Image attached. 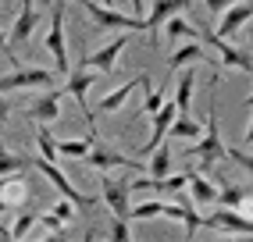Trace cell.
Segmentation results:
<instances>
[{
	"instance_id": "1",
	"label": "cell",
	"mask_w": 253,
	"mask_h": 242,
	"mask_svg": "<svg viewBox=\"0 0 253 242\" xmlns=\"http://www.w3.org/2000/svg\"><path fill=\"white\" fill-rule=\"evenodd\" d=\"M185 157L189 161H200V164H217V161H228V146L221 139V128H217V75L211 82V111H207V125H204V135L185 146Z\"/></svg>"
},
{
	"instance_id": "2",
	"label": "cell",
	"mask_w": 253,
	"mask_h": 242,
	"mask_svg": "<svg viewBox=\"0 0 253 242\" xmlns=\"http://www.w3.org/2000/svg\"><path fill=\"white\" fill-rule=\"evenodd\" d=\"M72 4H79L82 11L89 14V18L100 25V29H125V32H146V18H139V14H122L114 11L107 4H93V0H72Z\"/></svg>"
},
{
	"instance_id": "3",
	"label": "cell",
	"mask_w": 253,
	"mask_h": 242,
	"mask_svg": "<svg viewBox=\"0 0 253 242\" xmlns=\"http://www.w3.org/2000/svg\"><path fill=\"white\" fill-rule=\"evenodd\" d=\"M64 7H68V0H57L54 11H50V32H46V54L54 57V68L57 75H68L72 64H68V40H64Z\"/></svg>"
},
{
	"instance_id": "4",
	"label": "cell",
	"mask_w": 253,
	"mask_h": 242,
	"mask_svg": "<svg viewBox=\"0 0 253 242\" xmlns=\"http://www.w3.org/2000/svg\"><path fill=\"white\" fill-rule=\"evenodd\" d=\"M36 22H40V11H36V0H22L18 14H14L11 22V32H7V61L18 68V61H14V50L25 46L32 40V32H36Z\"/></svg>"
},
{
	"instance_id": "5",
	"label": "cell",
	"mask_w": 253,
	"mask_h": 242,
	"mask_svg": "<svg viewBox=\"0 0 253 242\" xmlns=\"http://www.w3.org/2000/svg\"><path fill=\"white\" fill-rule=\"evenodd\" d=\"M54 85V72L46 68H14L11 75H0V93L11 89H50Z\"/></svg>"
},
{
	"instance_id": "6",
	"label": "cell",
	"mask_w": 253,
	"mask_h": 242,
	"mask_svg": "<svg viewBox=\"0 0 253 242\" xmlns=\"http://www.w3.org/2000/svg\"><path fill=\"white\" fill-rule=\"evenodd\" d=\"M125 46H128V36H114L111 43H104L100 50H93V54H89L86 61H82L79 68H89V72H100V75H114Z\"/></svg>"
},
{
	"instance_id": "7",
	"label": "cell",
	"mask_w": 253,
	"mask_h": 242,
	"mask_svg": "<svg viewBox=\"0 0 253 242\" xmlns=\"http://www.w3.org/2000/svg\"><path fill=\"white\" fill-rule=\"evenodd\" d=\"M32 164H36V171H40V175L50 182V185H54L57 189V193L61 196H68L75 206H93L96 200H89V196H82V193H75V185L68 182V175H64V171L54 164V161H46V157H36V161H32Z\"/></svg>"
},
{
	"instance_id": "8",
	"label": "cell",
	"mask_w": 253,
	"mask_h": 242,
	"mask_svg": "<svg viewBox=\"0 0 253 242\" xmlns=\"http://www.w3.org/2000/svg\"><path fill=\"white\" fill-rule=\"evenodd\" d=\"M204 224L214 228V232H232V235H246V239L253 235V221L243 217L235 206H217L211 217H204Z\"/></svg>"
},
{
	"instance_id": "9",
	"label": "cell",
	"mask_w": 253,
	"mask_h": 242,
	"mask_svg": "<svg viewBox=\"0 0 253 242\" xmlns=\"http://www.w3.org/2000/svg\"><path fill=\"white\" fill-rule=\"evenodd\" d=\"M128 193H132V189L122 185V182H114V178H111V171H100V200L111 206V214H114V217H128V214H132Z\"/></svg>"
},
{
	"instance_id": "10",
	"label": "cell",
	"mask_w": 253,
	"mask_h": 242,
	"mask_svg": "<svg viewBox=\"0 0 253 242\" xmlns=\"http://www.w3.org/2000/svg\"><path fill=\"white\" fill-rule=\"evenodd\" d=\"M207 43L217 50V61H221L225 68H232V72H253V57L246 54V50H239V46H232L225 36H217V32H207Z\"/></svg>"
},
{
	"instance_id": "11",
	"label": "cell",
	"mask_w": 253,
	"mask_h": 242,
	"mask_svg": "<svg viewBox=\"0 0 253 242\" xmlns=\"http://www.w3.org/2000/svg\"><path fill=\"white\" fill-rule=\"evenodd\" d=\"M86 167H96V171H114V167H146V164H136V161H128L125 153H118V150H111V146H104V143H93V150H89V157L82 161Z\"/></svg>"
},
{
	"instance_id": "12",
	"label": "cell",
	"mask_w": 253,
	"mask_h": 242,
	"mask_svg": "<svg viewBox=\"0 0 253 242\" xmlns=\"http://www.w3.org/2000/svg\"><path fill=\"white\" fill-rule=\"evenodd\" d=\"M196 61H204V64H221L217 57H211L207 54V46H204V40H185L182 46H175V54H171V61H168V72H182L185 64H196Z\"/></svg>"
},
{
	"instance_id": "13",
	"label": "cell",
	"mask_w": 253,
	"mask_h": 242,
	"mask_svg": "<svg viewBox=\"0 0 253 242\" xmlns=\"http://www.w3.org/2000/svg\"><path fill=\"white\" fill-rule=\"evenodd\" d=\"M178 118V103L175 100H164V107L150 118V139H146V146H143V153H154L161 143H164V135L171 132V121Z\"/></svg>"
},
{
	"instance_id": "14",
	"label": "cell",
	"mask_w": 253,
	"mask_h": 242,
	"mask_svg": "<svg viewBox=\"0 0 253 242\" xmlns=\"http://www.w3.org/2000/svg\"><path fill=\"white\" fill-rule=\"evenodd\" d=\"M253 18V0H239V4H232L225 14H221V22H217V36H225V40H232V36H239V29L246 25Z\"/></svg>"
},
{
	"instance_id": "15",
	"label": "cell",
	"mask_w": 253,
	"mask_h": 242,
	"mask_svg": "<svg viewBox=\"0 0 253 242\" xmlns=\"http://www.w3.org/2000/svg\"><path fill=\"white\" fill-rule=\"evenodd\" d=\"M61 100H64V93H57L54 85H50V89H43V96L29 107V121H36V125H50V121H57Z\"/></svg>"
},
{
	"instance_id": "16",
	"label": "cell",
	"mask_w": 253,
	"mask_h": 242,
	"mask_svg": "<svg viewBox=\"0 0 253 242\" xmlns=\"http://www.w3.org/2000/svg\"><path fill=\"white\" fill-rule=\"evenodd\" d=\"M189 4H193V0H154V7H150V14H146V32H154V40H157L161 25L168 18H175L178 11H185Z\"/></svg>"
},
{
	"instance_id": "17",
	"label": "cell",
	"mask_w": 253,
	"mask_h": 242,
	"mask_svg": "<svg viewBox=\"0 0 253 242\" xmlns=\"http://www.w3.org/2000/svg\"><path fill=\"white\" fill-rule=\"evenodd\" d=\"M136 221H150V217H168V221H185V203H139L132 206V214Z\"/></svg>"
},
{
	"instance_id": "18",
	"label": "cell",
	"mask_w": 253,
	"mask_h": 242,
	"mask_svg": "<svg viewBox=\"0 0 253 242\" xmlns=\"http://www.w3.org/2000/svg\"><path fill=\"white\" fill-rule=\"evenodd\" d=\"M136 89H139V79H128L125 85H118V89H111V93H107L104 100L96 103V107L104 111V114H114V111H122V107H125V103H128V96L136 93Z\"/></svg>"
},
{
	"instance_id": "19",
	"label": "cell",
	"mask_w": 253,
	"mask_h": 242,
	"mask_svg": "<svg viewBox=\"0 0 253 242\" xmlns=\"http://www.w3.org/2000/svg\"><path fill=\"white\" fill-rule=\"evenodd\" d=\"M217 193H221V189L211 185L204 175H189V200H193L196 206H211V203H217Z\"/></svg>"
},
{
	"instance_id": "20",
	"label": "cell",
	"mask_w": 253,
	"mask_h": 242,
	"mask_svg": "<svg viewBox=\"0 0 253 242\" xmlns=\"http://www.w3.org/2000/svg\"><path fill=\"white\" fill-rule=\"evenodd\" d=\"M139 89L146 93V96H143V114H146V118H154V114L164 107V100H168V89H154V85H150V75H146V72L139 75Z\"/></svg>"
},
{
	"instance_id": "21",
	"label": "cell",
	"mask_w": 253,
	"mask_h": 242,
	"mask_svg": "<svg viewBox=\"0 0 253 242\" xmlns=\"http://www.w3.org/2000/svg\"><path fill=\"white\" fill-rule=\"evenodd\" d=\"M29 193H32V189L25 185L22 171H18V175H7L4 189H0V196H4V203H7V206H18V203H25V200H29Z\"/></svg>"
},
{
	"instance_id": "22",
	"label": "cell",
	"mask_w": 253,
	"mask_h": 242,
	"mask_svg": "<svg viewBox=\"0 0 253 242\" xmlns=\"http://www.w3.org/2000/svg\"><path fill=\"white\" fill-rule=\"evenodd\" d=\"M193 85H196V72H182V75H178V85H175L178 114H189V111H193Z\"/></svg>"
},
{
	"instance_id": "23",
	"label": "cell",
	"mask_w": 253,
	"mask_h": 242,
	"mask_svg": "<svg viewBox=\"0 0 253 242\" xmlns=\"http://www.w3.org/2000/svg\"><path fill=\"white\" fill-rule=\"evenodd\" d=\"M93 143H96L93 135H86V139H57V150H61V157H68V161H86Z\"/></svg>"
},
{
	"instance_id": "24",
	"label": "cell",
	"mask_w": 253,
	"mask_h": 242,
	"mask_svg": "<svg viewBox=\"0 0 253 242\" xmlns=\"http://www.w3.org/2000/svg\"><path fill=\"white\" fill-rule=\"evenodd\" d=\"M164 29H168V43H182V40H200V29L196 25H189L185 18H168L164 22Z\"/></svg>"
},
{
	"instance_id": "25",
	"label": "cell",
	"mask_w": 253,
	"mask_h": 242,
	"mask_svg": "<svg viewBox=\"0 0 253 242\" xmlns=\"http://www.w3.org/2000/svg\"><path fill=\"white\" fill-rule=\"evenodd\" d=\"M168 135H178V139H193V135H204V125L193 118V114H178L171 121V132Z\"/></svg>"
},
{
	"instance_id": "26",
	"label": "cell",
	"mask_w": 253,
	"mask_h": 242,
	"mask_svg": "<svg viewBox=\"0 0 253 242\" xmlns=\"http://www.w3.org/2000/svg\"><path fill=\"white\" fill-rule=\"evenodd\" d=\"M146 171H150L154 178H164L168 171H171V150H168L164 143H161L154 153H150V164H146Z\"/></svg>"
},
{
	"instance_id": "27",
	"label": "cell",
	"mask_w": 253,
	"mask_h": 242,
	"mask_svg": "<svg viewBox=\"0 0 253 242\" xmlns=\"http://www.w3.org/2000/svg\"><path fill=\"white\" fill-rule=\"evenodd\" d=\"M36 146H40V157H46V161H57L61 157V150H57V143H54V135H50L46 125L36 128Z\"/></svg>"
},
{
	"instance_id": "28",
	"label": "cell",
	"mask_w": 253,
	"mask_h": 242,
	"mask_svg": "<svg viewBox=\"0 0 253 242\" xmlns=\"http://www.w3.org/2000/svg\"><path fill=\"white\" fill-rule=\"evenodd\" d=\"M182 203H185V239H196V232L204 228V217L196 214V206H193L189 193H182Z\"/></svg>"
},
{
	"instance_id": "29",
	"label": "cell",
	"mask_w": 253,
	"mask_h": 242,
	"mask_svg": "<svg viewBox=\"0 0 253 242\" xmlns=\"http://www.w3.org/2000/svg\"><path fill=\"white\" fill-rule=\"evenodd\" d=\"M25 157H18V153H7L4 146H0V175H18V171H25Z\"/></svg>"
},
{
	"instance_id": "30",
	"label": "cell",
	"mask_w": 253,
	"mask_h": 242,
	"mask_svg": "<svg viewBox=\"0 0 253 242\" xmlns=\"http://www.w3.org/2000/svg\"><path fill=\"white\" fill-rule=\"evenodd\" d=\"M36 221H40L36 214H18V217H14V224H11V239H25Z\"/></svg>"
},
{
	"instance_id": "31",
	"label": "cell",
	"mask_w": 253,
	"mask_h": 242,
	"mask_svg": "<svg viewBox=\"0 0 253 242\" xmlns=\"http://www.w3.org/2000/svg\"><path fill=\"white\" fill-rule=\"evenodd\" d=\"M243 196H246V189L228 185L225 193H217V203H221V206H239V203H243Z\"/></svg>"
},
{
	"instance_id": "32",
	"label": "cell",
	"mask_w": 253,
	"mask_h": 242,
	"mask_svg": "<svg viewBox=\"0 0 253 242\" xmlns=\"http://www.w3.org/2000/svg\"><path fill=\"white\" fill-rule=\"evenodd\" d=\"M111 239H114V242H128V239H132L128 217H114V221H111Z\"/></svg>"
},
{
	"instance_id": "33",
	"label": "cell",
	"mask_w": 253,
	"mask_h": 242,
	"mask_svg": "<svg viewBox=\"0 0 253 242\" xmlns=\"http://www.w3.org/2000/svg\"><path fill=\"white\" fill-rule=\"evenodd\" d=\"M40 224H43L46 232H61V228H64L68 221H64V217H61L57 210H46V214H40Z\"/></svg>"
},
{
	"instance_id": "34",
	"label": "cell",
	"mask_w": 253,
	"mask_h": 242,
	"mask_svg": "<svg viewBox=\"0 0 253 242\" xmlns=\"http://www.w3.org/2000/svg\"><path fill=\"white\" fill-rule=\"evenodd\" d=\"M228 161H235V164H243V171L253 178V157L250 153H243V150H228Z\"/></svg>"
},
{
	"instance_id": "35",
	"label": "cell",
	"mask_w": 253,
	"mask_h": 242,
	"mask_svg": "<svg viewBox=\"0 0 253 242\" xmlns=\"http://www.w3.org/2000/svg\"><path fill=\"white\" fill-rule=\"evenodd\" d=\"M232 4H239V0H207V11L214 14V18H221V14H225Z\"/></svg>"
},
{
	"instance_id": "36",
	"label": "cell",
	"mask_w": 253,
	"mask_h": 242,
	"mask_svg": "<svg viewBox=\"0 0 253 242\" xmlns=\"http://www.w3.org/2000/svg\"><path fill=\"white\" fill-rule=\"evenodd\" d=\"M235 210H239L243 217H250V221H253V196L246 193V196H243V203H239V206H235Z\"/></svg>"
},
{
	"instance_id": "37",
	"label": "cell",
	"mask_w": 253,
	"mask_h": 242,
	"mask_svg": "<svg viewBox=\"0 0 253 242\" xmlns=\"http://www.w3.org/2000/svg\"><path fill=\"white\" fill-rule=\"evenodd\" d=\"M128 7H132V14L143 18V14H146V0H128Z\"/></svg>"
},
{
	"instance_id": "38",
	"label": "cell",
	"mask_w": 253,
	"mask_h": 242,
	"mask_svg": "<svg viewBox=\"0 0 253 242\" xmlns=\"http://www.w3.org/2000/svg\"><path fill=\"white\" fill-rule=\"evenodd\" d=\"M243 143H246V146H253V118H250V125H246V132H243Z\"/></svg>"
},
{
	"instance_id": "39",
	"label": "cell",
	"mask_w": 253,
	"mask_h": 242,
	"mask_svg": "<svg viewBox=\"0 0 253 242\" xmlns=\"http://www.w3.org/2000/svg\"><path fill=\"white\" fill-rule=\"evenodd\" d=\"M0 54L7 57V32H4V29H0Z\"/></svg>"
},
{
	"instance_id": "40",
	"label": "cell",
	"mask_w": 253,
	"mask_h": 242,
	"mask_svg": "<svg viewBox=\"0 0 253 242\" xmlns=\"http://www.w3.org/2000/svg\"><path fill=\"white\" fill-rule=\"evenodd\" d=\"M7 118H11V107H7L4 100H0V121H7Z\"/></svg>"
},
{
	"instance_id": "41",
	"label": "cell",
	"mask_w": 253,
	"mask_h": 242,
	"mask_svg": "<svg viewBox=\"0 0 253 242\" xmlns=\"http://www.w3.org/2000/svg\"><path fill=\"white\" fill-rule=\"evenodd\" d=\"M0 239H11V228H4V224H0Z\"/></svg>"
},
{
	"instance_id": "42",
	"label": "cell",
	"mask_w": 253,
	"mask_h": 242,
	"mask_svg": "<svg viewBox=\"0 0 253 242\" xmlns=\"http://www.w3.org/2000/svg\"><path fill=\"white\" fill-rule=\"evenodd\" d=\"M243 107H250V111H253V93H250V96L243 100Z\"/></svg>"
},
{
	"instance_id": "43",
	"label": "cell",
	"mask_w": 253,
	"mask_h": 242,
	"mask_svg": "<svg viewBox=\"0 0 253 242\" xmlns=\"http://www.w3.org/2000/svg\"><path fill=\"white\" fill-rule=\"evenodd\" d=\"M4 210H7V203H4V196H0V214H4Z\"/></svg>"
},
{
	"instance_id": "44",
	"label": "cell",
	"mask_w": 253,
	"mask_h": 242,
	"mask_svg": "<svg viewBox=\"0 0 253 242\" xmlns=\"http://www.w3.org/2000/svg\"><path fill=\"white\" fill-rule=\"evenodd\" d=\"M104 4H107V7H114V0H104Z\"/></svg>"
},
{
	"instance_id": "45",
	"label": "cell",
	"mask_w": 253,
	"mask_h": 242,
	"mask_svg": "<svg viewBox=\"0 0 253 242\" xmlns=\"http://www.w3.org/2000/svg\"><path fill=\"white\" fill-rule=\"evenodd\" d=\"M0 146H4V139H0Z\"/></svg>"
}]
</instances>
